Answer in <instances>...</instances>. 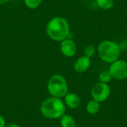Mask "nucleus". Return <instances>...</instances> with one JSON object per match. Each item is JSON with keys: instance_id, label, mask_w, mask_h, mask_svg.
<instances>
[{"instance_id": "nucleus-1", "label": "nucleus", "mask_w": 127, "mask_h": 127, "mask_svg": "<svg viewBox=\"0 0 127 127\" xmlns=\"http://www.w3.org/2000/svg\"><path fill=\"white\" fill-rule=\"evenodd\" d=\"M46 33L50 39L61 42L68 38L70 34L69 24L63 17H54L46 25Z\"/></svg>"}, {"instance_id": "nucleus-2", "label": "nucleus", "mask_w": 127, "mask_h": 127, "mask_svg": "<svg viewBox=\"0 0 127 127\" xmlns=\"http://www.w3.org/2000/svg\"><path fill=\"white\" fill-rule=\"evenodd\" d=\"M40 112L46 118L52 120L60 119L65 114L66 106L61 98L50 97L42 103Z\"/></svg>"}, {"instance_id": "nucleus-3", "label": "nucleus", "mask_w": 127, "mask_h": 127, "mask_svg": "<svg viewBox=\"0 0 127 127\" xmlns=\"http://www.w3.org/2000/svg\"><path fill=\"white\" fill-rule=\"evenodd\" d=\"M121 50L119 45L110 40L101 42L97 48L100 58L107 63H112L118 60L121 54Z\"/></svg>"}, {"instance_id": "nucleus-4", "label": "nucleus", "mask_w": 127, "mask_h": 127, "mask_svg": "<svg viewBox=\"0 0 127 127\" xmlns=\"http://www.w3.org/2000/svg\"><path fill=\"white\" fill-rule=\"evenodd\" d=\"M48 92L51 97L61 98L68 93V87L66 80L61 74H54L51 76L47 85Z\"/></svg>"}, {"instance_id": "nucleus-5", "label": "nucleus", "mask_w": 127, "mask_h": 127, "mask_svg": "<svg viewBox=\"0 0 127 127\" xmlns=\"http://www.w3.org/2000/svg\"><path fill=\"white\" fill-rule=\"evenodd\" d=\"M109 71L112 78L124 80L127 79V63L124 60H118L112 63Z\"/></svg>"}, {"instance_id": "nucleus-6", "label": "nucleus", "mask_w": 127, "mask_h": 127, "mask_svg": "<svg viewBox=\"0 0 127 127\" xmlns=\"http://www.w3.org/2000/svg\"><path fill=\"white\" fill-rule=\"evenodd\" d=\"M111 89L107 83H96L92 89L91 95L93 100L100 103L106 100L110 96Z\"/></svg>"}, {"instance_id": "nucleus-7", "label": "nucleus", "mask_w": 127, "mask_h": 127, "mask_svg": "<svg viewBox=\"0 0 127 127\" xmlns=\"http://www.w3.org/2000/svg\"><path fill=\"white\" fill-rule=\"evenodd\" d=\"M60 48L61 53L65 57H71L74 56L77 51V47L75 42L69 38H66L64 40L61 41Z\"/></svg>"}, {"instance_id": "nucleus-8", "label": "nucleus", "mask_w": 127, "mask_h": 127, "mask_svg": "<svg viewBox=\"0 0 127 127\" xmlns=\"http://www.w3.org/2000/svg\"><path fill=\"white\" fill-rule=\"evenodd\" d=\"M91 65V60L86 56H83L77 59L74 65V69L76 72L82 74L86 72Z\"/></svg>"}, {"instance_id": "nucleus-9", "label": "nucleus", "mask_w": 127, "mask_h": 127, "mask_svg": "<svg viewBox=\"0 0 127 127\" xmlns=\"http://www.w3.org/2000/svg\"><path fill=\"white\" fill-rule=\"evenodd\" d=\"M64 103L66 106L74 109L80 106L81 100L80 97L74 93H67L64 97Z\"/></svg>"}, {"instance_id": "nucleus-10", "label": "nucleus", "mask_w": 127, "mask_h": 127, "mask_svg": "<svg viewBox=\"0 0 127 127\" xmlns=\"http://www.w3.org/2000/svg\"><path fill=\"white\" fill-rule=\"evenodd\" d=\"M60 119L61 127H76L75 120L69 115L65 114Z\"/></svg>"}, {"instance_id": "nucleus-11", "label": "nucleus", "mask_w": 127, "mask_h": 127, "mask_svg": "<svg viewBox=\"0 0 127 127\" xmlns=\"http://www.w3.org/2000/svg\"><path fill=\"white\" fill-rule=\"evenodd\" d=\"M100 103L95 100L89 101L86 105V111L90 115H96L100 111Z\"/></svg>"}, {"instance_id": "nucleus-12", "label": "nucleus", "mask_w": 127, "mask_h": 127, "mask_svg": "<svg viewBox=\"0 0 127 127\" xmlns=\"http://www.w3.org/2000/svg\"><path fill=\"white\" fill-rule=\"evenodd\" d=\"M99 7L103 10H109L114 6V0H96Z\"/></svg>"}, {"instance_id": "nucleus-13", "label": "nucleus", "mask_w": 127, "mask_h": 127, "mask_svg": "<svg viewBox=\"0 0 127 127\" xmlns=\"http://www.w3.org/2000/svg\"><path fill=\"white\" fill-rule=\"evenodd\" d=\"M112 77L109 71H103L99 75V80L101 83H108L112 80Z\"/></svg>"}, {"instance_id": "nucleus-14", "label": "nucleus", "mask_w": 127, "mask_h": 127, "mask_svg": "<svg viewBox=\"0 0 127 127\" xmlns=\"http://www.w3.org/2000/svg\"><path fill=\"white\" fill-rule=\"evenodd\" d=\"M25 4L30 9H36L42 2V0H24Z\"/></svg>"}, {"instance_id": "nucleus-15", "label": "nucleus", "mask_w": 127, "mask_h": 127, "mask_svg": "<svg viewBox=\"0 0 127 127\" xmlns=\"http://www.w3.org/2000/svg\"><path fill=\"white\" fill-rule=\"evenodd\" d=\"M95 53V48L93 45H88L84 49V54L88 57H92Z\"/></svg>"}, {"instance_id": "nucleus-16", "label": "nucleus", "mask_w": 127, "mask_h": 127, "mask_svg": "<svg viewBox=\"0 0 127 127\" xmlns=\"http://www.w3.org/2000/svg\"><path fill=\"white\" fill-rule=\"evenodd\" d=\"M6 127V122L2 115H0V127Z\"/></svg>"}, {"instance_id": "nucleus-17", "label": "nucleus", "mask_w": 127, "mask_h": 127, "mask_svg": "<svg viewBox=\"0 0 127 127\" xmlns=\"http://www.w3.org/2000/svg\"><path fill=\"white\" fill-rule=\"evenodd\" d=\"M5 127H21L19 125L16 124H7L6 125Z\"/></svg>"}, {"instance_id": "nucleus-18", "label": "nucleus", "mask_w": 127, "mask_h": 127, "mask_svg": "<svg viewBox=\"0 0 127 127\" xmlns=\"http://www.w3.org/2000/svg\"><path fill=\"white\" fill-rule=\"evenodd\" d=\"M10 0H0V5H2V4H6L7 2H8Z\"/></svg>"}]
</instances>
